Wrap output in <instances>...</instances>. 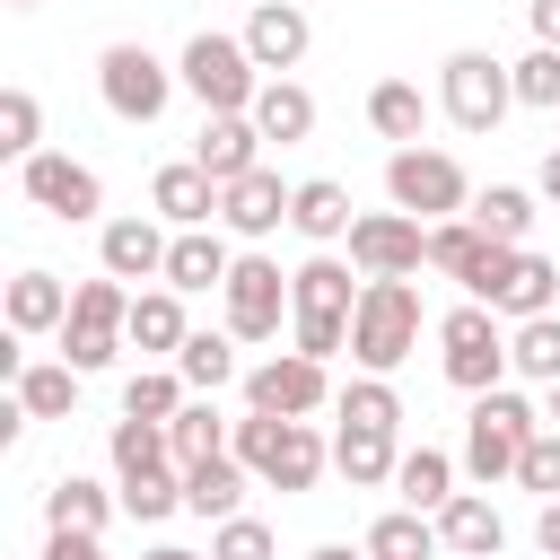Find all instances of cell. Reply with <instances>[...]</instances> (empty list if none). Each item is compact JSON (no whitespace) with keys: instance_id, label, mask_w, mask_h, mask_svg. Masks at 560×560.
Segmentation results:
<instances>
[{"instance_id":"cell-53","label":"cell","mask_w":560,"mask_h":560,"mask_svg":"<svg viewBox=\"0 0 560 560\" xmlns=\"http://www.w3.org/2000/svg\"><path fill=\"white\" fill-rule=\"evenodd\" d=\"M542 394H551V402H542V420H551V429H560V385H542Z\"/></svg>"},{"instance_id":"cell-30","label":"cell","mask_w":560,"mask_h":560,"mask_svg":"<svg viewBox=\"0 0 560 560\" xmlns=\"http://www.w3.org/2000/svg\"><path fill=\"white\" fill-rule=\"evenodd\" d=\"M175 376H184L201 402H219L228 385H245V376H236V332H192V341L175 350Z\"/></svg>"},{"instance_id":"cell-10","label":"cell","mask_w":560,"mask_h":560,"mask_svg":"<svg viewBox=\"0 0 560 560\" xmlns=\"http://www.w3.org/2000/svg\"><path fill=\"white\" fill-rule=\"evenodd\" d=\"M175 61H158L149 44H105L96 52V96H105V114L114 122H158L166 105H175Z\"/></svg>"},{"instance_id":"cell-26","label":"cell","mask_w":560,"mask_h":560,"mask_svg":"<svg viewBox=\"0 0 560 560\" xmlns=\"http://www.w3.org/2000/svg\"><path fill=\"white\" fill-rule=\"evenodd\" d=\"M245 490H254V472H245L236 455H210V464H192V472H184V508H192L201 525L245 516Z\"/></svg>"},{"instance_id":"cell-32","label":"cell","mask_w":560,"mask_h":560,"mask_svg":"<svg viewBox=\"0 0 560 560\" xmlns=\"http://www.w3.org/2000/svg\"><path fill=\"white\" fill-rule=\"evenodd\" d=\"M394 490H402V508L438 516V508L455 499V455H446V446H402V464H394Z\"/></svg>"},{"instance_id":"cell-33","label":"cell","mask_w":560,"mask_h":560,"mask_svg":"<svg viewBox=\"0 0 560 560\" xmlns=\"http://www.w3.org/2000/svg\"><path fill=\"white\" fill-rule=\"evenodd\" d=\"M359 551H368V560H438L446 542H438V516H420V508H385V516L368 525Z\"/></svg>"},{"instance_id":"cell-42","label":"cell","mask_w":560,"mask_h":560,"mask_svg":"<svg viewBox=\"0 0 560 560\" xmlns=\"http://www.w3.org/2000/svg\"><path fill=\"white\" fill-rule=\"evenodd\" d=\"M44 149V105H35V88H0V158H35Z\"/></svg>"},{"instance_id":"cell-7","label":"cell","mask_w":560,"mask_h":560,"mask_svg":"<svg viewBox=\"0 0 560 560\" xmlns=\"http://www.w3.org/2000/svg\"><path fill=\"white\" fill-rule=\"evenodd\" d=\"M438 368H446L455 394H490V385H508V324H499L481 298L446 306V315H438Z\"/></svg>"},{"instance_id":"cell-31","label":"cell","mask_w":560,"mask_h":560,"mask_svg":"<svg viewBox=\"0 0 560 560\" xmlns=\"http://www.w3.org/2000/svg\"><path fill=\"white\" fill-rule=\"evenodd\" d=\"M9 394H18L26 420H70V411H79V368H70V359H26V376H18Z\"/></svg>"},{"instance_id":"cell-36","label":"cell","mask_w":560,"mask_h":560,"mask_svg":"<svg viewBox=\"0 0 560 560\" xmlns=\"http://www.w3.org/2000/svg\"><path fill=\"white\" fill-rule=\"evenodd\" d=\"M490 245H525L534 236V192L525 184H490V192H472V210H464Z\"/></svg>"},{"instance_id":"cell-39","label":"cell","mask_w":560,"mask_h":560,"mask_svg":"<svg viewBox=\"0 0 560 560\" xmlns=\"http://www.w3.org/2000/svg\"><path fill=\"white\" fill-rule=\"evenodd\" d=\"M184 402H192V385H184L175 368H140V376L122 385V420H158V429H166Z\"/></svg>"},{"instance_id":"cell-14","label":"cell","mask_w":560,"mask_h":560,"mask_svg":"<svg viewBox=\"0 0 560 560\" xmlns=\"http://www.w3.org/2000/svg\"><path fill=\"white\" fill-rule=\"evenodd\" d=\"M429 262V228L411 210H359L350 228V271L359 280H411Z\"/></svg>"},{"instance_id":"cell-2","label":"cell","mask_w":560,"mask_h":560,"mask_svg":"<svg viewBox=\"0 0 560 560\" xmlns=\"http://www.w3.org/2000/svg\"><path fill=\"white\" fill-rule=\"evenodd\" d=\"M228 455H236L262 490H315L324 464H332V438H324L315 420H262V411H245L236 438H228Z\"/></svg>"},{"instance_id":"cell-47","label":"cell","mask_w":560,"mask_h":560,"mask_svg":"<svg viewBox=\"0 0 560 560\" xmlns=\"http://www.w3.org/2000/svg\"><path fill=\"white\" fill-rule=\"evenodd\" d=\"M44 560H114L105 534H44Z\"/></svg>"},{"instance_id":"cell-21","label":"cell","mask_w":560,"mask_h":560,"mask_svg":"<svg viewBox=\"0 0 560 560\" xmlns=\"http://www.w3.org/2000/svg\"><path fill=\"white\" fill-rule=\"evenodd\" d=\"M228 271H236L228 228H175V245H166V289H175V298H192V289H228Z\"/></svg>"},{"instance_id":"cell-19","label":"cell","mask_w":560,"mask_h":560,"mask_svg":"<svg viewBox=\"0 0 560 560\" xmlns=\"http://www.w3.org/2000/svg\"><path fill=\"white\" fill-rule=\"evenodd\" d=\"M490 315H508V324L560 315V262H542L534 245H516V254H508V280L490 289Z\"/></svg>"},{"instance_id":"cell-17","label":"cell","mask_w":560,"mask_h":560,"mask_svg":"<svg viewBox=\"0 0 560 560\" xmlns=\"http://www.w3.org/2000/svg\"><path fill=\"white\" fill-rule=\"evenodd\" d=\"M166 219H105L96 228V262L114 280H166Z\"/></svg>"},{"instance_id":"cell-1","label":"cell","mask_w":560,"mask_h":560,"mask_svg":"<svg viewBox=\"0 0 560 560\" xmlns=\"http://www.w3.org/2000/svg\"><path fill=\"white\" fill-rule=\"evenodd\" d=\"M350 315H359V289H350V262L341 254H306L289 271V350L306 359H341L350 350Z\"/></svg>"},{"instance_id":"cell-12","label":"cell","mask_w":560,"mask_h":560,"mask_svg":"<svg viewBox=\"0 0 560 560\" xmlns=\"http://www.w3.org/2000/svg\"><path fill=\"white\" fill-rule=\"evenodd\" d=\"M18 192H26V210H44V219H61V228H79V219L105 210V175L79 166L70 149H35V158L18 166Z\"/></svg>"},{"instance_id":"cell-18","label":"cell","mask_w":560,"mask_h":560,"mask_svg":"<svg viewBox=\"0 0 560 560\" xmlns=\"http://www.w3.org/2000/svg\"><path fill=\"white\" fill-rule=\"evenodd\" d=\"M192 166H201L210 184H236V175H254V166H262V131H254V114H201Z\"/></svg>"},{"instance_id":"cell-29","label":"cell","mask_w":560,"mask_h":560,"mask_svg":"<svg viewBox=\"0 0 560 560\" xmlns=\"http://www.w3.org/2000/svg\"><path fill=\"white\" fill-rule=\"evenodd\" d=\"M122 341H131V350H149V359H175V350L192 341V324H184V298H175V289H140V298H131V324H122Z\"/></svg>"},{"instance_id":"cell-15","label":"cell","mask_w":560,"mask_h":560,"mask_svg":"<svg viewBox=\"0 0 560 560\" xmlns=\"http://www.w3.org/2000/svg\"><path fill=\"white\" fill-rule=\"evenodd\" d=\"M289 201H298V184H280L271 166H254V175L219 184V228L245 236V245H262L271 228H289Z\"/></svg>"},{"instance_id":"cell-16","label":"cell","mask_w":560,"mask_h":560,"mask_svg":"<svg viewBox=\"0 0 560 560\" xmlns=\"http://www.w3.org/2000/svg\"><path fill=\"white\" fill-rule=\"evenodd\" d=\"M236 35H245V52H254V70H262V79H289V70L306 61V44H315V26H306V9H298V0H262Z\"/></svg>"},{"instance_id":"cell-25","label":"cell","mask_w":560,"mask_h":560,"mask_svg":"<svg viewBox=\"0 0 560 560\" xmlns=\"http://www.w3.org/2000/svg\"><path fill=\"white\" fill-rule=\"evenodd\" d=\"M394 464H402V446H394V429H332V472L350 481V490H385L394 481Z\"/></svg>"},{"instance_id":"cell-6","label":"cell","mask_w":560,"mask_h":560,"mask_svg":"<svg viewBox=\"0 0 560 560\" xmlns=\"http://www.w3.org/2000/svg\"><path fill=\"white\" fill-rule=\"evenodd\" d=\"M508 105H516V79H508V61H499V52H481V44H455V52L438 61V114H446L455 131L490 140V131L508 122Z\"/></svg>"},{"instance_id":"cell-28","label":"cell","mask_w":560,"mask_h":560,"mask_svg":"<svg viewBox=\"0 0 560 560\" xmlns=\"http://www.w3.org/2000/svg\"><path fill=\"white\" fill-rule=\"evenodd\" d=\"M61 324H70V289H61V271H35V262H26V271L9 280V332L26 341V332H61Z\"/></svg>"},{"instance_id":"cell-24","label":"cell","mask_w":560,"mask_h":560,"mask_svg":"<svg viewBox=\"0 0 560 560\" xmlns=\"http://www.w3.org/2000/svg\"><path fill=\"white\" fill-rule=\"evenodd\" d=\"M429 114H438V96H420V79H376V88H368V122H376V140H394V149H420Z\"/></svg>"},{"instance_id":"cell-27","label":"cell","mask_w":560,"mask_h":560,"mask_svg":"<svg viewBox=\"0 0 560 560\" xmlns=\"http://www.w3.org/2000/svg\"><path fill=\"white\" fill-rule=\"evenodd\" d=\"M114 508H122V490H96V481L61 472V481L44 490V534H105Z\"/></svg>"},{"instance_id":"cell-50","label":"cell","mask_w":560,"mask_h":560,"mask_svg":"<svg viewBox=\"0 0 560 560\" xmlns=\"http://www.w3.org/2000/svg\"><path fill=\"white\" fill-rule=\"evenodd\" d=\"M534 192H542V201H551V210H560V140H551V149H542V175H534Z\"/></svg>"},{"instance_id":"cell-51","label":"cell","mask_w":560,"mask_h":560,"mask_svg":"<svg viewBox=\"0 0 560 560\" xmlns=\"http://www.w3.org/2000/svg\"><path fill=\"white\" fill-rule=\"evenodd\" d=\"M140 560H210V551H184V542H149Z\"/></svg>"},{"instance_id":"cell-34","label":"cell","mask_w":560,"mask_h":560,"mask_svg":"<svg viewBox=\"0 0 560 560\" xmlns=\"http://www.w3.org/2000/svg\"><path fill=\"white\" fill-rule=\"evenodd\" d=\"M228 438H236V420H219V402H184V411L166 420V446H175V472H192V464H210V455H228Z\"/></svg>"},{"instance_id":"cell-55","label":"cell","mask_w":560,"mask_h":560,"mask_svg":"<svg viewBox=\"0 0 560 560\" xmlns=\"http://www.w3.org/2000/svg\"><path fill=\"white\" fill-rule=\"evenodd\" d=\"M551 122H560V114H551Z\"/></svg>"},{"instance_id":"cell-38","label":"cell","mask_w":560,"mask_h":560,"mask_svg":"<svg viewBox=\"0 0 560 560\" xmlns=\"http://www.w3.org/2000/svg\"><path fill=\"white\" fill-rule=\"evenodd\" d=\"M105 455H114V481H131V472H166V464H175V446H166L158 420H114V429H105Z\"/></svg>"},{"instance_id":"cell-54","label":"cell","mask_w":560,"mask_h":560,"mask_svg":"<svg viewBox=\"0 0 560 560\" xmlns=\"http://www.w3.org/2000/svg\"><path fill=\"white\" fill-rule=\"evenodd\" d=\"M9 9H35V0H9Z\"/></svg>"},{"instance_id":"cell-5","label":"cell","mask_w":560,"mask_h":560,"mask_svg":"<svg viewBox=\"0 0 560 560\" xmlns=\"http://www.w3.org/2000/svg\"><path fill=\"white\" fill-rule=\"evenodd\" d=\"M175 79H184V96L201 114H254V96H262V70H254L245 35H219V26H201L175 52Z\"/></svg>"},{"instance_id":"cell-23","label":"cell","mask_w":560,"mask_h":560,"mask_svg":"<svg viewBox=\"0 0 560 560\" xmlns=\"http://www.w3.org/2000/svg\"><path fill=\"white\" fill-rule=\"evenodd\" d=\"M289 228H298L315 254H332V245H350L359 210H350V192H341L332 175H306V184H298V201H289Z\"/></svg>"},{"instance_id":"cell-35","label":"cell","mask_w":560,"mask_h":560,"mask_svg":"<svg viewBox=\"0 0 560 560\" xmlns=\"http://www.w3.org/2000/svg\"><path fill=\"white\" fill-rule=\"evenodd\" d=\"M254 131L280 140V149L306 140V131H315V96H306L298 79H262V96H254Z\"/></svg>"},{"instance_id":"cell-52","label":"cell","mask_w":560,"mask_h":560,"mask_svg":"<svg viewBox=\"0 0 560 560\" xmlns=\"http://www.w3.org/2000/svg\"><path fill=\"white\" fill-rule=\"evenodd\" d=\"M306 560H368V551H350V542H315Z\"/></svg>"},{"instance_id":"cell-41","label":"cell","mask_w":560,"mask_h":560,"mask_svg":"<svg viewBox=\"0 0 560 560\" xmlns=\"http://www.w3.org/2000/svg\"><path fill=\"white\" fill-rule=\"evenodd\" d=\"M122 490V516L131 525H166L175 508H184V472L166 464V472H131V481H114Z\"/></svg>"},{"instance_id":"cell-46","label":"cell","mask_w":560,"mask_h":560,"mask_svg":"<svg viewBox=\"0 0 560 560\" xmlns=\"http://www.w3.org/2000/svg\"><path fill=\"white\" fill-rule=\"evenodd\" d=\"M516 481H525L534 499H560V429H542V438L525 446V464H516Z\"/></svg>"},{"instance_id":"cell-3","label":"cell","mask_w":560,"mask_h":560,"mask_svg":"<svg viewBox=\"0 0 560 560\" xmlns=\"http://www.w3.org/2000/svg\"><path fill=\"white\" fill-rule=\"evenodd\" d=\"M551 420L516 394V385H490V394H472V420H464V472L490 490V481H516V464H525V446L542 438Z\"/></svg>"},{"instance_id":"cell-20","label":"cell","mask_w":560,"mask_h":560,"mask_svg":"<svg viewBox=\"0 0 560 560\" xmlns=\"http://www.w3.org/2000/svg\"><path fill=\"white\" fill-rule=\"evenodd\" d=\"M149 210H158L166 228H219V184H210L192 158H175V166L149 175Z\"/></svg>"},{"instance_id":"cell-8","label":"cell","mask_w":560,"mask_h":560,"mask_svg":"<svg viewBox=\"0 0 560 560\" xmlns=\"http://www.w3.org/2000/svg\"><path fill=\"white\" fill-rule=\"evenodd\" d=\"M385 192H394V210H411L420 228L472 210V175H464V158H446V149H429V140L385 158Z\"/></svg>"},{"instance_id":"cell-13","label":"cell","mask_w":560,"mask_h":560,"mask_svg":"<svg viewBox=\"0 0 560 560\" xmlns=\"http://www.w3.org/2000/svg\"><path fill=\"white\" fill-rule=\"evenodd\" d=\"M219 332H236V341H280V315H289V271L271 262V254H236V271H228V289H219Z\"/></svg>"},{"instance_id":"cell-40","label":"cell","mask_w":560,"mask_h":560,"mask_svg":"<svg viewBox=\"0 0 560 560\" xmlns=\"http://www.w3.org/2000/svg\"><path fill=\"white\" fill-rule=\"evenodd\" d=\"M332 411H341L350 429H402V394H394V376H350V385L332 394Z\"/></svg>"},{"instance_id":"cell-11","label":"cell","mask_w":560,"mask_h":560,"mask_svg":"<svg viewBox=\"0 0 560 560\" xmlns=\"http://www.w3.org/2000/svg\"><path fill=\"white\" fill-rule=\"evenodd\" d=\"M324 402H332V368L306 350H271L245 368V411H262V420H315Z\"/></svg>"},{"instance_id":"cell-37","label":"cell","mask_w":560,"mask_h":560,"mask_svg":"<svg viewBox=\"0 0 560 560\" xmlns=\"http://www.w3.org/2000/svg\"><path fill=\"white\" fill-rule=\"evenodd\" d=\"M508 376H525V385H560V315L508 324Z\"/></svg>"},{"instance_id":"cell-43","label":"cell","mask_w":560,"mask_h":560,"mask_svg":"<svg viewBox=\"0 0 560 560\" xmlns=\"http://www.w3.org/2000/svg\"><path fill=\"white\" fill-rule=\"evenodd\" d=\"M490 254V236L472 228V219H438L429 228V271H446V280H472V262Z\"/></svg>"},{"instance_id":"cell-48","label":"cell","mask_w":560,"mask_h":560,"mask_svg":"<svg viewBox=\"0 0 560 560\" xmlns=\"http://www.w3.org/2000/svg\"><path fill=\"white\" fill-rule=\"evenodd\" d=\"M534 551H542V560H560V499H542V508H534Z\"/></svg>"},{"instance_id":"cell-9","label":"cell","mask_w":560,"mask_h":560,"mask_svg":"<svg viewBox=\"0 0 560 560\" xmlns=\"http://www.w3.org/2000/svg\"><path fill=\"white\" fill-rule=\"evenodd\" d=\"M122 324H131V289H122L114 271L79 280V289H70V324H61V359H70L79 376L114 368V350H131V341H122Z\"/></svg>"},{"instance_id":"cell-4","label":"cell","mask_w":560,"mask_h":560,"mask_svg":"<svg viewBox=\"0 0 560 560\" xmlns=\"http://www.w3.org/2000/svg\"><path fill=\"white\" fill-rule=\"evenodd\" d=\"M420 289L411 280H359V315H350V359L359 376H394L420 350Z\"/></svg>"},{"instance_id":"cell-49","label":"cell","mask_w":560,"mask_h":560,"mask_svg":"<svg viewBox=\"0 0 560 560\" xmlns=\"http://www.w3.org/2000/svg\"><path fill=\"white\" fill-rule=\"evenodd\" d=\"M525 26H534V44L560 52V0H525Z\"/></svg>"},{"instance_id":"cell-45","label":"cell","mask_w":560,"mask_h":560,"mask_svg":"<svg viewBox=\"0 0 560 560\" xmlns=\"http://www.w3.org/2000/svg\"><path fill=\"white\" fill-rule=\"evenodd\" d=\"M280 542H271V525L262 516H228V525H210V560H271Z\"/></svg>"},{"instance_id":"cell-44","label":"cell","mask_w":560,"mask_h":560,"mask_svg":"<svg viewBox=\"0 0 560 560\" xmlns=\"http://www.w3.org/2000/svg\"><path fill=\"white\" fill-rule=\"evenodd\" d=\"M508 79H516V105H542V114H560V52H551V44H534L525 61H508Z\"/></svg>"},{"instance_id":"cell-22","label":"cell","mask_w":560,"mask_h":560,"mask_svg":"<svg viewBox=\"0 0 560 560\" xmlns=\"http://www.w3.org/2000/svg\"><path fill=\"white\" fill-rule=\"evenodd\" d=\"M438 542H446L455 560H499V551H508V516H499L481 490H455V499L438 508Z\"/></svg>"}]
</instances>
